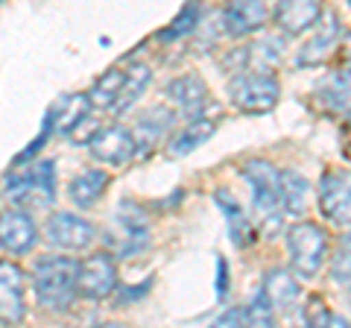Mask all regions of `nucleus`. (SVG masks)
Returning <instances> with one entry per match:
<instances>
[{"mask_svg":"<svg viewBox=\"0 0 351 328\" xmlns=\"http://www.w3.org/2000/svg\"><path fill=\"white\" fill-rule=\"evenodd\" d=\"M76 270L80 261L62 258V255H47L41 258L36 270H32V288L44 308L50 311H68L76 296Z\"/></svg>","mask_w":351,"mask_h":328,"instance_id":"obj_1","label":"nucleus"},{"mask_svg":"<svg viewBox=\"0 0 351 328\" xmlns=\"http://www.w3.org/2000/svg\"><path fill=\"white\" fill-rule=\"evenodd\" d=\"M287 249L293 272L304 281L319 276V270L328 258V235L316 223H295L287 232Z\"/></svg>","mask_w":351,"mask_h":328,"instance_id":"obj_2","label":"nucleus"},{"mask_svg":"<svg viewBox=\"0 0 351 328\" xmlns=\"http://www.w3.org/2000/svg\"><path fill=\"white\" fill-rule=\"evenodd\" d=\"M281 97V85L267 71H246L228 82V100L246 115H263L276 108Z\"/></svg>","mask_w":351,"mask_h":328,"instance_id":"obj_3","label":"nucleus"},{"mask_svg":"<svg viewBox=\"0 0 351 328\" xmlns=\"http://www.w3.org/2000/svg\"><path fill=\"white\" fill-rule=\"evenodd\" d=\"M6 196L24 209H50L56 200V167H53V161L44 159L21 176H15L9 182Z\"/></svg>","mask_w":351,"mask_h":328,"instance_id":"obj_4","label":"nucleus"},{"mask_svg":"<svg viewBox=\"0 0 351 328\" xmlns=\"http://www.w3.org/2000/svg\"><path fill=\"white\" fill-rule=\"evenodd\" d=\"M108 246L114 249V255H138L141 249H147L149 244V223L147 214L138 209V205H120L117 214L112 217V226H108Z\"/></svg>","mask_w":351,"mask_h":328,"instance_id":"obj_5","label":"nucleus"},{"mask_svg":"<svg viewBox=\"0 0 351 328\" xmlns=\"http://www.w3.org/2000/svg\"><path fill=\"white\" fill-rule=\"evenodd\" d=\"M117 288V264L108 253L88 255L76 270V293L85 299H106Z\"/></svg>","mask_w":351,"mask_h":328,"instance_id":"obj_6","label":"nucleus"},{"mask_svg":"<svg viewBox=\"0 0 351 328\" xmlns=\"http://www.w3.org/2000/svg\"><path fill=\"white\" fill-rule=\"evenodd\" d=\"M319 211L328 217L331 223L348 229L351 220V188H348V173L346 170H328L319 179Z\"/></svg>","mask_w":351,"mask_h":328,"instance_id":"obj_7","label":"nucleus"},{"mask_svg":"<svg viewBox=\"0 0 351 328\" xmlns=\"http://www.w3.org/2000/svg\"><path fill=\"white\" fill-rule=\"evenodd\" d=\"M24 288H27L24 270L12 264V261H0V323L3 325H18L24 320L27 314Z\"/></svg>","mask_w":351,"mask_h":328,"instance_id":"obj_8","label":"nucleus"},{"mask_svg":"<svg viewBox=\"0 0 351 328\" xmlns=\"http://www.w3.org/2000/svg\"><path fill=\"white\" fill-rule=\"evenodd\" d=\"M243 179L252 185V196H255V209L269 217L278 211V170L263 159H252L243 164Z\"/></svg>","mask_w":351,"mask_h":328,"instance_id":"obj_9","label":"nucleus"},{"mask_svg":"<svg viewBox=\"0 0 351 328\" xmlns=\"http://www.w3.org/2000/svg\"><path fill=\"white\" fill-rule=\"evenodd\" d=\"M44 232H47L50 244L59 246V249H85V246H91V240L97 237L94 223H88V220H82V217H76L71 211L50 214Z\"/></svg>","mask_w":351,"mask_h":328,"instance_id":"obj_10","label":"nucleus"},{"mask_svg":"<svg viewBox=\"0 0 351 328\" xmlns=\"http://www.w3.org/2000/svg\"><path fill=\"white\" fill-rule=\"evenodd\" d=\"M88 150H91V156L97 161L120 167V164H126L135 156V135L126 126H106V129H97L88 138Z\"/></svg>","mask_w":351,"mask_h":328,"instance_id":"obj_11","label":"nucleus"},{"mask_svg":"<svg viewBox=\"0 0 351 328\" xmlns=\"http://www.w3.org/2000/svg\"><path fill=\"white\" fill-rule=\"evenodd\" d=\"M36 240H38V229L27 211H21V209L0 211V246L6 253L24 255L36 246Z\"/></svg>","mask_w":351,"mask_h":328,"instance_id":"obj_12","label":"nucleus"},{"mask_svg":"<svg viewBox=\"0 0 351 328\" xmlns=\"http://www.w3.org/2000/svg\"><path fill=\"white\" fill-rule=\"evenodd\" d=\"M267 3L263 0H226V9H223V24L226 32L234 38H243L252 36V32L263 30L267 24Z\"/></svg>","mask_w":351,"mask_h":328,"instance_id":"obj_13","label":"nucleus"},{"mask_svg":"<svg viewBox=\"0 0 351 328\" xmlns=\"http://www.w3.org/2000/svg\"><path fill=\"white\" fill-rule=\"evenodd\" d=\"M339 32H343V24H339L337 12H322L319 21H316V36L307 41L299 53V68H313V65H322L328 56L334 53V47L339 45Z\"/></svg>","mask_w":351,"mask_h":328,"instance_id":"obj_14","label":"nucleus"},{"mask_svg":"<svg viewBox=\"0 0 351 328\" xmlns=\"http://www.w3.org/2000/svg\"><path fill=\"white\" fill-rule=\"evenodd\" d=\"M322 15L319 0H278L276 6V21L284 32L290 36H302L304 30H311Z\"/></svg>","mask_w":351,"mask_h":328,"instance_id":"obj_15","label":"nucleus"},{"mask_svg":"<svg viewBox=\"0 0 351 328\" xmlns=\"http://www.w3.org/2000/svg\"><path fill=\"white\" fill-rule=\"evenodd\" d=\"M88 108H91V103H88L85 94H62L44 117H47V124H50V132L68 135V132H73V126L80 124V120L88 117Z\"/></svg>","mask_w":351,"mask_h":328,"instance_id":"obj_16","label":"nucleus"},{"mask_svg":"<svg viewBox=\"0 0 351 328\" xmlns=\"http://www.w3.org/2000/svg\"><path fill=\"white\" fill-rule=\"evenodd\" d=\"M167 94H170V100L179 106V112L184 117H196V115H202V106L208 103V89H205V82L199 80V76H179V80H173L167 85Z\"/></svg>","mask_w":351,"mask_h":328,"instance_id":"obj_17","label":"nucleus"},{"mask_svg":"<svg viewBox=\"0 0 351 328\" xmlns=\"http://www.w3.org/2000/svg\"><path fill=\"white\" fill-rule=\"evenodd\" d=\"M307 196H311V182L295 170H278V209L287 214H304Z\"/></svg>","mask_w":351,"mask_h":328,"instance_id":"obj_18","label":"nucleus"},{"mask_svg":"<svg viewBox=\"0 0 351 328\" xmlns=\"http://www.w3.org/2000/svg\"><path fill=\"white\" fill-rule=\"evenodd\" d=\"M217 202L228 220V237H232V244L237 249H246L252 244V223L243 214V209H240V202L228 191H217Z\"/></svg>","mask_w":351,"mask_h":328,"instance_id":"obj_19","label":"nucleus"},{"mask_svg":"<svg viewBox=\"0 0 351 328\" xmlns=\"http://www.w3.org/2000/svg\"><path fill=\"white\" fill-rule=\"evenodd\" d=\"M106 188H108V173L106 170H85L68 185V196H71L73 205L88 209V205H94L106 194Z\"/></svg>","mask_w":351,"mask_h":328,"instance_id":"obj_20","label":"nucleus"},{"mask_svg":"<svg viewBox=\"0 0 351 328\" xmlns=\"http://www.w3.org/2000/svg\"><path fill=\"white\" fill-rule=\"evenodd\" d=\"M263 296L269 299L272 308H290V305L299 299V284H295L293 272L287 270H269L267 276H263Z\"/></svg>","mask_w":351,"mask_h":328,"instance_id":"obj_21","label":"nucleus"},{"mask_svg":"<svg viewBox=\"0 0 351 328\" xmlns=\"http://www.w3.org/2000/svg\"><path fill=\"white\" fill-rule=\"evenodd\" d=\"M149 80H152V71L147 68V65H129L126 76H123V85H120V91H117V100L112 106V112L114 115H123L126 108L135 106L138 97L144 94V89L149 85Z\"/></svg>","mask_w":351,"mask_h":328,"instance_id":"obj_22","label":"nucleus"},{"mask_svg":"<svg viewBox=\"0 0 351 328\" xmlns=\"http://www.w3.org/2000/svg\"><path fill=\"white\" fill-rule=\"evenodd\" d=\"M214 132H217V117L196 115V117H191V126L170 141V152H173V156H184V152H191L199 144H205V141L211 138Z\"/></svg>","mask_w":351,"mask_h":328,"instance_id":"obj_23","label":"nucleus"},{"mask_svg":"<svg viewBox=\"0 0 351 328\" xmlns=\"http://www.w3.org/2000/svg\"><path fill=\"white\" fill-rule=\"evenodd\" d=\"M123 76H126V68H112V71H106L100 80L91 85V91L85 94L88 103H91L94 108H112L114 100H117L120 85H123Z\"/></svg>","mask_w":351,"mask_h":328,"instance_id":"obj_24","label":"nucleus"},{"mask_svg":"<svg viewBox=\"0 0 351 328\" xmlns=\"http://www.w3.org/2000/svg\"><path fill=\"white\" fill-rule=\"evenodd\" d=\"M199 15H202L199 0H191V3L173 18V24H170V27H164V30L158 32V41H161V45H173V41L184 38L188 32H193L196 27H199Z\"/></svg>","mask_w":351,"mask_h":328,"instance_id":"obj_25","label":"nucleus"},{"mask_svg":"<svg viewBox=\"0 0 351 328\" xmlns=\"http://www.w3.org/2000/svg\"><path fill=\"white\" fill-rule=\"evenodd\" d=\"M319 103L331 115H346L348 112V71H339L319 89Z\"/></svg>","mask_w":351,"mask_h":328,"instance_id":"obj_26","label":"nucleus"},{"mask_svg":"<svg viewBox=\"0 0 351 328\" xmlns=\"http://www.w3.org/2000/svg\"><path fill=\"white\" fill-rule=\"evenodd\" d=\"M173 124V115L167 112V108H152V112H147L144 117H141V124L138 129L132 135H135V144L141 141V147H149V144H156V138L161 132H167V126Z\"/></svg>","mask_w":351,"mask_h":328,"instance_id":"obj_27","label":"nucleus"},{"mask_svg":"<svg viewBox=\"0 0 351 328\" xmlns=\"http://www.w3.org/2000/svg\"><path fill=\"white\" fill-rule=\"evenodd\" d=\"M304 323L307 325H319V328H346V316L334 314L325 305V299L311 296L307 305H304Z\"/></svg>","mask_w":351,"mask_h":328,"instance_id":"obj_28","label":"nucleus"},{"mask_svg":"<svg viewBox=\"0 0 351 328\" xmlns=\"http://www.w3.org/2000/svg\"><path fill=\"white\" fill-rule=\"evenodd\" d=\"M243 316H246L249 325H258V328L272 325V305H269L267 296H263V290H258L255 299H252L246 308H243Z\"/></svg>","mask_w":351,"mask_h":328,"instance_id":"obj_29","label":"nucleus"},{"mask_svg":"<svg viewBox=\"0 0 351 328\" xmlns=\"http://www.w3.org/2000/svg\"><path fill=\"white\" fill-rule=\"evenodd\" d=\"M331 279H334L337 284H343V288H348V235L343 237V246H339V253L334 255Z\"/></svg>","mask_w":351,"mask_h":328,"instance_id":"obj_30","label":"nucleus"},{"mask_svg":"<svg viewBox=\"0 0 351 328\" xmlns=\"http://www.w3.org/2000/svg\"><path fill=\"white\" fill-rule=\"evenodd\" d=\"M217 296H228V264L223 258L217 261Z\"/></svg>","mask_w":351,"mask_h":328,"instance_id":"obj_31","label":"nucleus"},{"mask_svg":"<svg viewBox=\"0 0 351 328\" xmlns=\"http://www.w3.org/2000/svg\"><path fill=\"white\" fill-rule=\"evenodd\" d=\"M152 288V281H144V284H138V288H126L123 293H120V305H129L132 299H141V296H147V290Z\"/></svg>","mask_w":351,"mask_h":328,"instance_id":"obj_32","label":"nucleus"},{"mask_svg":"<svg viewBox=\"0 0 351 328\" xmlns=\"http://www.w3.org/2000/svg\"><path fill=\"white\" fill-rule=\"evenodd\" d=\"M217 325H246L243 308H232V311H226V314L217 320Z\"/></svg>","mask_w":351,"mask_h":328,"instance_id":"obj_33","label":"nucleus"}]
</instances>
